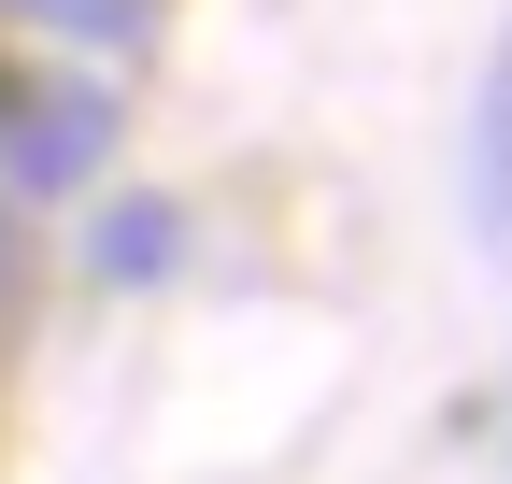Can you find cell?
Returning a JSON list of instances; mask_svg holds the SVG:
<instances>
[{"label":"cell","instance_id":"1","mask_svg":"<svg viewBox=\"0 0 512 484\" xmlns=\"http://www.w3.org/2000/svg\"><path fill=\"white\" fill-rule=\"evenodd\" d=\"M15 114H29V72H15V57H0V129H15Z\"/></svg>","mask_w":512,"mask_h":484}]
</instances>
